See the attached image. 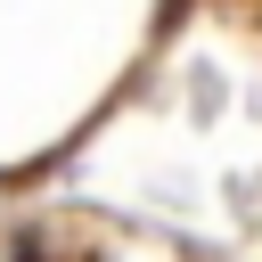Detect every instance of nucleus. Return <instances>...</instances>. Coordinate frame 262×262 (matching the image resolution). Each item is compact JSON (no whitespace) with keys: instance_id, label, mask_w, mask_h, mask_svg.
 I'll use <instances>...</instances> for the list:
<instances>
[]
</instances>
